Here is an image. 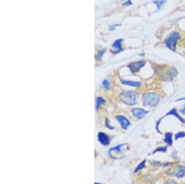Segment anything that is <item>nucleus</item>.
Wrapping results in <instances>:
<instances>
[{
	"instance_id": "a878e982",
	"label": "nucleus",
	"mask_w": 185,
	"mask_h": 184,
	"mask_svg": "<svg viewBox=\"0 0 185 184\" xmlns=\"http://www.w3.org/2000/svg\"><path fill=\"white\" fill-rule=\"evenodd\" d=\"M117 26H117V25H112V26H111L109 27V29H110V30H114L115 29V27H116Z\"/></svg>"
},
{
	"instance_id": "f8f14e48",
	"label": "nucleus",
	"mask_w": 185,
	"mask_h": 184,
	"mask_svg": "<svg viewBox=\"0 0 185 184\" xmlns=\"http://www.w3.org/2000/svg\"><path fill=\"white\" fill-rule=\"evenodd\" d=\"M168 115H174L175 117H176L179 120L182 122V123H185V120L184 119H183L181 116L177 113V111H176V109L175 108H174V109H172L170 111L168 112V113L166 114V116H168Z\"/></svg>"
},
{
	"instance_id": "aec40b11",
	"label": "nucleus",
	"mask_w": 185,
	"mask_h": 184,
	"mask_svg": "<svg viewBox=\"0 0 185 184\" xmlns=\"http://www.w3.org/2000/svg\"><path fill=\"white\" fill-rule=\"evenodd\" d=\"M154 3L156 4V6H157V9H158V10H159L161 8L162 6L164 5L165 1H154Z\"/></svg>"
},
{
	"instance_id": "dca6fc26",
	"label": "nucleus",
	"mask_w": 185,
	"mask_h": 184,
	"mask_svg": "<svg viewBox=\"0 0 185 184\" xmlns=\"http://www.w3.org/2000/svg\"><path fill=\"white\" fill-rule=\"evenodd\" d=\"M105 102V100L103 99L102 97H98L96 98V109L98 110L100 106H101L103 103Z\"/></svg>"
},
{
	"instance_id": "f03ea898",
	"label": "nucleus",
	"mask_w": 185,
	"mask_h": 184,
	"mask_svg": "<svg viewBox=\"0 0 185 184\" xmlns=\"http://www.w3.org/2000/svg\"><path fill=\"white\" fill-rule=\"evenodd\" d=\"M137 93L133 91H125L120 94V99L128 106H134L136 102Z\"/></svg>"
},
{
	"instance_id": "39448f33",
	"label": "nucleus",
	"mask_w": 185,
	"mask_h": 184,
	"mask_svg": "<svg viewBox=\"0 0 185 184\" xmlns=\"http://www.w3.org/2000/svg\"><path fill=\"white\" fill-rule=\"evenodd\" d=\"M146 65V62L143 60H140L133 62L128 65V68H129L130 71L133 73H136V72H138L141 68H142Z\"/></svg>"
},
{
	"instance_id": "ddd939ff",
	"label": "nucleus",
	"mask_w": 185,
	"mask_h": 184,
	"mask_svg": "<svg viewBox=\"0 0 185 184\" xmlns=\"http://www.w3.org/2000/svg\"><path fill=\"white\" fill-rule=\"evenodd\" d=\"M121 83L124 85H127L131 87H138L141 86V83L139 82H136V81H128V80H123L121 79Z\"/></svg>"
},
{
	"instance_id": "cd10ccee",
	"label": "nucleus",
	"mask_w": 185,
	"mask_h": 184,
	"mask_svg": "<svg viewBox=\"0 0 185 184\" xmlns=\"http://www.w3.org/2000/svg\"><path fill=\"white\" fill-rule=\"evenodd\" d=\"M139 55H140L141 56H144V53H140Z\"/></svg>"
},
{
	"instance_id": "9b49d317",
	"label": "nucleus",
	"mask_w": 185,
	"mask_h": 184,
	"mask_svg": "<svg viewBox=\"0 0 185 184\" xmlns=\"http://www.w3.org/2000/svg\"><path fill=\"white\" fill-rule=\"evenodd\" d=\"M174 175L178 179H182L185 176V166L178 165L174 171Z\"/></svg>"
},
{
	"instance_id": "5701e85b",
	"label": "nucleus",
	"mask_w": 185,
	"mask_h": 184,
	"mask_svg": "<svg viewBox=\"0 0 185 184\" xmlns=\"http://www.w3.org/2000/svg\"><path fill=\"white\" fill-rule=\"evenodd\" d=\"M165 184H177V183H176V181H174V180L170 179V180H168V181H167L166 183H165Z\"/></svg>"
},
{
	"instance_id": "6e6552de",
	"label": "nucleus",
	"mask_w": 185,
	"mask_h": 184,
	"mask_svg": "<svg viewBox=\"0 0 185 184\" xmlns=\"http://www.w3.org/2000/svg\"><path fill=\"white\" fill-rule=\"evenodd\" d=\"M117 120L119 122L120 126L123 130H127L128 128L131 125L130 122L128 119L122 115H118L116 117Z\"/></svg>"
},
{
	"instance_id": "4be33fe9",
	"label": "nucleus",
	"mask_w": 185,
	"mask_h": 184,
	"mask_svg": "<svg viewBox=\"0 0 185 184\" xmlns=\"http://www.w3.org/2000/svg\"><path fill=\"white\" fill-rule=\"evenodd\" d=\"M105 124H106V126L108 128V129H109L110 130H113L115 129V127L112 126L111 125V124L109 123V119L106 118V122H105Z\"/></svg>"
},
{
	"instance_id": "f3484780",
	"label": "nucleus",
	"mask_w": 185,
	"mask_h": 184,
	"mask_svg": "<svg viewBox=\"0 0 185 184\" xmlns=\"http://www.w3.org/2000/svg\"><path fill=\"white\" fill-rule=\"evenodd\" d=\"M167 150V146H160L156 148L153 152H152V154H154L156 153H159V152H162V153H166Z\"/></svg>"
},
{
	"instance_id": "a211bd4d",
	"label": "nucleus",
	"mask_w": 185,
	"mask_h": 184,
	"mask_svg": "<svg viewBox=\"0 0 185 184\" xmlns=\"http://www.w3.org/2000/svg\"><path fill=\"white\" fill-rule=\"evenodd\" d=\"M184 137H185V132L180 131V132H178V133H177L175 135V140H178V139L182 138H184Z\"/></svg>"
},
{
	"instance_id": "393cba45",
	"label": "nucleus",
	"mask_w": 185,
	"mask_h": 184,
	"mask_svg": "<svg viewBox=\"0 0 185 184\" xmlns=\"http://www.w3.org/2000/svg\"><path fill=\"white\" fill-rule=\"evenodd\" d=\"M180 112H182V114L185 115V104L184 105V106L182 108V109H180Z\"/></svg>"
},
{
	"instance_id": "2eb2a0df",
	"label": "nucleus",
	"mask_w": 185,
	"mask_h": 184,
	"mask_svg": "<svg viewBox=\"0 0 185 184\" xmlns=\"http://www.w3.org/2000/svg\"><path fill=\"white\" fill-rule=\"evenodd\" d=\"M146 160L144 159V160H143V161L139 163V164L138 165V166L135 168V172L137 173V172H138L139 171L143 169V168L145 167H146Z\"/></svg>"
},
{
	"instance_id": "412c9836",
	"label": "nucleus",
	"mask_w": 185,
	"mask_h": 184,
	"mask_svg": "<svg viewBox=\"0 0 185 184\" xmlns=\"http://www.w3.org/2000/svg\"><path fill=\"white\" fill-rule=\"evenodd\" d=\"M103 87L104 88H106V89H109V87H110L109 82L107 80H106V79L103 80Z\"/></svg>"
},
{
	"instance_id": "0eeeda50",
	"label": "nucleus",
	"mask_w": 185,
	"mask_h": 184,
	"mask_svg": "<svg viewBox=\"0 0 185 184\" xmlns=\"http://www.w3.org/2000/svg\"><path fill=\"white\" fill-rule=\"evenodd\" d=\"M123 41V39H117L113 43L112 45V49L111 52L114 54H117L120 53V51H123V48L122 45V42Z\"/></svg>"
},
{
	"instance_id": "1a4fd4ad",
	"label": "nucleus",
	"mask_w": 185,
	"mask_h": 184,
	"mask_svg": "<svg viewBox=\"0 0 185 184\" xmlns=\"http://www.w3.org/2000/svg\"><path fill=\"white\" fill-rule=\"evenodd\" d=\"M148 112V111L141 109V108H135V109H133L131 110V113L133 115L134 117L139 120L144 118Z\"/></svg>"
},
{
	"instance_id": "c85d7f7f",
	"label": "nucleus",
	"mask_w": 185,
	"mask_h": 184,
	"mask_svg": "<svg viewBox=\"0 0 185 184\" xmlns=\"http://www.w3.org/2000/svg\"><path fill=\"white\" fill-rule=\"evenodd\" d=\"M95 184H102V183H98V182H95Z\"/></svg>"
},
{
	"instance_id": "9d476101",
	"label": "nucleus",
	"mask_w": 185,
	"mask_h": 184,
	"mask_svg": "<svg viewBox=\"0 0 185 184\" xmlns=\"http://www.w3.org/2000/svg\"><path fill=\"white\" fill-rule=\"evenodd\" d=\"M98 141L103 146H108L110 144L111 139L109 136L103 133V132H99L98 135Z\"/></svg>"
},
{
	"instance_id": "b1692460",
	"label": "nucleus",
	"mask_w": 185,
	"mask_h": 184,
	"mask_svg": "<svg viewBox=\"0 0 185 184\" xmlns=\"http://www.w3.org/2000/svg\"><path fill=\"white\" fill-rule=\"evenodd\" d=\"M131 4H132L131 1H129V0H128V1H127L125 2V3L123 4V6H130V5H131Z\"/></svg>"
},
{
	"instance_id": "bb28decb",
	"label": "nucleus",
	"mask_w": 185,
	"mask_h": 184,
	"mask_svg": "<svg viewBox=\"0 0 185 184\" xmlns=\"http://www.w3.org/2000/svg\"><path fill=\"white\" fill-rule=\"evenodd\" d=\"M183 100H185V97H182V98H180V99H176L175 101H176V102H179V101H183Z\"/></svg>"
},
{
	"instance_id": "4468645a",
	"label": "nucleus",
	"mask_w": 185,
	"mask_h": 184,
	"mask_svg": "<svg viewBox=\"0 0 185 184\" xmlns=\"http://www.w3.org/2000/svg\"><path fill=\"white\" fill-rule=\"evenodd\" d=\"M173 134L170 132H167L165 135V138H164V142L166 143L168 146H171L173 144Z\"/></svg>"
},
{
	"instance_id": "f257e3e1",
	"label": "nucleus",
	"mask_w": 185,
	"mask_h": 184,
	"mask_svg": "<svg viewBox=\"0 0 185 184\" xmlns=\"http://www.w3.org/2000/svg\"><path fill=\"white\" fill-rule=\"evenodd\" d=\"M160 96L156 93H146L143 94L142 102L144 106L152 107L156 106L159 102Z\"/></svg>"
},
{
	"instance_id": "6ab92c4d",
	"label": "nucleus",
	"mask_w": 185,
	"mask_h": 184,
	"mask_svg": "<svg viewBox=\"0 0 185 184\" xmlns=\"http://www.w3.org/2000/svg\"><path fill=\"white\" fill-rule=\"evenodd\" d=\"M106 49H103V50H99L98 52L97 55H96V59L98 60H100L101 58V57H103V54L106 52Z\"/></svg>"
},
{
	"instance_id": "20e7f679",
	"label": "nucleus",
	"mask_w": 185,
	"mask_h": 184,
	"mask_svg": "<svg viewBox=\"0 0 185 184\" xmlns=\"http://www.w3.org/2000/svg\"><path fill=\"white\" fill-rule=\"evenodd\" d=\"M124 146H125V144H121V145H119L115 147H112L108 151V154L109 155V156L111 158L115 159L122 158L120 155L123 154L124 150L122 149V147Z\"/></svg>"
},
{
	"instance_id": "7ed1b4c3",
	"label": "nucleus",
	"mask_w": 185,
	"mask_h": 184,
	"mask_svg": "<svg viewBox=\"0 0 185 184\" xmlns=\"http://www.w3.org/2000/svg\"><path fill=\"white\" fill-rule=\"evenodd\" d=\"M181 39L180 34L177 32H172L165 39L164 42L166 46L173 51H176V44Z\"/></svg>"
},
{
	"instance_id": "423d86ee",
	"label": "nucleus",
	"mask_w": 185,
	"mask_h": 184,
	"mask_svg": "<svg viewBox=\"0 0 185 184\" xmlns=\"http://www.w3.org/2000/svg\"><path fill=\"white\" fill-rule=\"evenodd\" d=\"M178 74V71L174 67H170L163 76L164 81H172Z\"/></svg>"
}]
</instances>
